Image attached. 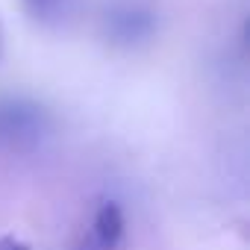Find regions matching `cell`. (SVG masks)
I'll list each match as a JSON object with an SVG mask.
<instances>
[{"mask_svg": "<svg viewBox=\"0 0 250 250\" xmlns=\"http://www.w3.org/2000/svg\"><path fill=\"white\" fill-rule=\"evenodd\" d=\"M94 244L97 250H115L124 241V232H127V218H124V209L118 200H106L97 206L94 212Z\"/></svg>", "mask_w": 250, "mask_h": 250, "instance_id": "obj_1", "label": "cell"}, {"mask_svg": "<svg viewBox=\"0 0 250 250\" xmlns=\"http://www.w3.org/2000/svg\"><path fill=\"white\" fill-rule=\"evenodd\" d=\"M24 6H27V12H30L33 18H39V21H56V18L65 12L68 0H24Z\"/></svg>", "mask_w": 250, "mask_h": 250, "instance_id": "obj_2", "label": "cell"}, {"mask_svg": "<svg viewBox=\"0 0 250 250\" xmlns=\"http://www.w3.org/2000/svg\"><path fill=\"white\" fill-rule=\"evenodd\" d=\"M0 250H33V247L18 235H3L0 238Z\"/></svg>", "mask_w": 250, "mask_h": 250, "instance_id": "obj_3", "label": "cell"}, {"mask_svg": "<svg viewBox=\"0 0 250 250\" xmlns=\"http://www.w3.org/2000/svg\"><path fill=\"white\" fill-rule=\"evenodd\" d=\"M6 53V33H3V24H0V59Z\"/></svg>", "mask_w": 250, "mask_h": 250, "instance_id": "obj_4", "label": "cell"}]
</instances>
